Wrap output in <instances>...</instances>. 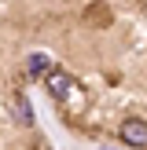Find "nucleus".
<instances>
[{"instance_id":"20e7f679","label":"nucleus","mask_w":147,"mask_h":150,"mask_svg":"<svg viewBox=\"0 0 147 150\" xmlns=\"http://www.w3.org/2000/svg\"><path fill=\"white\" fill-rule=\"evenodd\" d=\"M19 117H22V125H33V110H29L26 99H19Z\"/></svg>"},{"instance_id":"f257e3e1","label":"nucleus","mask_w":147,"mask_h":150,"mask_svg":"<svg viewBox=\"0 0 147 150\" xmlns=\"http://www.w3.org/2000/svg\"><path fill=\"white\" fill-rule=\"evenodd\" d=\"M121 139H125L129 146H140V150H143V146H147V121H136V117L125 121V125H121Z\"/></svg>"},{"instance_id":"7ed1b4c3","label":"nucleus","mask_w":147,"mask_h":150,"mask_svg":"<svg viewBox=\"0 0 147 150\" xmlns=\"http://www.w3.org/2000/svg\"><path fill=\"white\" fill-rule=\"evenodd\" d=\"M26 73L29 77H48V73H55V66H51V59L44 55V51H33V55L26 59Z\"/></svg>"},{"instance_id":"f03ea898","label":"nucleus","mask_w":147,"mask_h":150,"mask_svg":"<svg viewBox=\"0 0 147 150\" xmlns=\"http://www.w3.org/2000/svg\"><path fill=\"white\" fill-rule=\"evenodd\" d=\"M44 88H48V92L55 95V99H66V95L74 92V81L66 77L63 70H55V73H48V77H44Z\"/></svg>"}]
</instances>
